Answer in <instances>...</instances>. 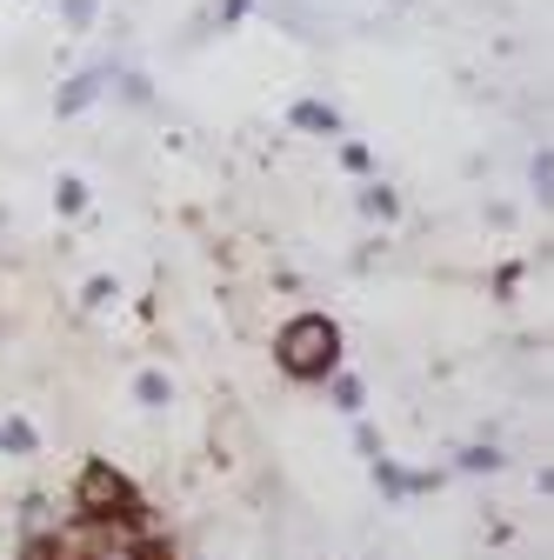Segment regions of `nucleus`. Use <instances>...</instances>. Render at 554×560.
Listing matches in <instances>:
<instances>
[{
	"instance_id": "4468645a",
	"label": "nucleus",
	"mask_w": 554,
	"mask_h": 560,
	"mask_svg": "<svg viewBox=\"0 0 554 560\" xmlns=\"http://www.w3.org/2000/svg\"><path fill=\"white\" fill-rule=\"evenodd\" d=\"M114 301H120V280L114 273H94L88 288H81V307H114Z\"/></svg>"
},
{
	"instance_id": "0eeeda50",
	"label": "nucleus",
	"mask_w": 554,
	"mask_h": 560,
	"mask_svg": "<svg viewBox=\"0 0 554 560\" xmlns=\"http://www.w3.org/2000/svg\"><path fill=\"white\" fill-rule=\"evenodd\" d=\"M327 394H334L341 413H361V407H368V387H361V374H348V368H334V374H327Z\"/></svg>"
},
{
	"instance_id": "9d476101",
	"label": "nucleus",
	"mask_w": 554,
	"mask_h": 560,
	"mask_svg": "<svg viewBox=\"0 0 554 560\" xmlns=\"http://www.w3.org/2000/svg\"><path fill=\"white\" fill-rule=\"evenodd\" d=\"M454 467H461V474H501V467H508V454H501L495 441H474V447H461V454H454Z\"/></svg>"
},
{
	"instance_id": "9b49d317",
	"label": "nucleus",
	"mask_w": 554,
	"mask_h": 560,
	"mask_svg": "<svg viewBox=\"0 0 554 560\" xmlns=\"http://www.w3.org/2000/svg\"><path fill=\"white\" fill-rule=\"evenodd\" d=\"M134 400H141V407H174V381H168L161 368H148V374H134Z\"/></svg>"
},
{
	"instance_id": "2eb2a0df",
	"label": "nucleus",
	"mask_w": 554,
	"mask_h": 560,
	"mask_svg": "<svg viewBox=\"0 0 554 560\" xmlns=\"http://www.w3.org/2000/svg\"><path fill=\"white\" fill-rule=\"evenodd\" d=\"M528 187H534V194H541V200H547V194H554V154H547V140H541V154H534V161H528Z\"/></svg>"
},
{
	"instance_id": "7ed1b4c3",
	"label": "nucleus",
	"mask_w": 554,
	"mask_h": 560,
	"mask_svg": "<svg viewBox=\"0 0 554 560\" xmlns=\"http://www.w3.org/2000/svg\"><path fill=\"white\" fill-rule=\"evenodd\" d=\"M120 74V60H94V67H81V74H67L60 88H54V114L60 120H74V114H88L101 94H107V81Z\"/></svg>"
},
{
	"instance_id": "20e7f679",
	"label": "nucleus",
	"mask_w": 554,
	"mask_h": 560,
	"mask_svg": "<svg viewBox=\"0 0 554 560\" xmlns=\"http://www.w3.org/2000/svg\"><path fill=\"white\" fill-rule=\"evenodd\" d=\"M374 487H381L388 501H407V494H435V487H441V474H401L388 454H374Z\"/></svg>"
},
{
	"instance_id": "1a4fd4ad",
	"label": "nucleus",
	"mask_w": 554,
	"mask_h": 560,
	"mask_svg": "<svg viewBox=\"0 0 554 560\" xmlns=\"http://www.w3.org/2000/svg\"><path fill=\"white\" fill-rule=\"evenodd\" d=\"M361 214H368V221H381V228H388V221H394V214H401V194H394V187H388V180H368V187H361Z\"/></svg>"
},
{
	"instance_id": "f8f14e48",
	"label": "nucleus",
	"mask_w": 554,
	"mask_h": 560,
	"mask_svg": "<svg viewBox=\"0 0 554 560\" xmlns=\"http://www.w3.org/2000/svg\"><path fill=\"white\" fill-rule=\"evenodd\" d=\"M114 88H120V101H127V107H154V81L141 74V67H120Z\"/></svg>"
},
{
	"instance_id": "dca6fc26",
	"label": "nucleus",
	"mask_w": 554,
	"mask_h": 560,
	"mask_svg": "<svg viewBox=\"0 0 554 560\" xmlns=\"http://www.w3.org/2000/svg\"><path fill=\"white\" fill-rule=\"evenodd\" d=\"M254 0H215V27H241Z\"/></svg>"
},
{
	"instance_id": "f03ea898",
	"label": "nucleus",
	"mask_w": 554,
	"mask_h": 560,
	"mask_svg": "<svg viewBox=\"0 0 554 560\" xmlns=\"http://www.w3.org/2000/svg\"><path fill=\"white\" fill-rule=\"evenodd\" d=\"M74 508L81 521H107V514H141V494L114 474V460H88L81 467V487H74Z\"/></svg>"
},
{
	"instance_id": "423d86ee",
	"label": "nucleus",
	"mask_w": 554,
	"mask_h": 560,
	"mask_svg": "<svg viewBox=\"0 0 554 560\" xmlns=\"http://www.w3.org/2000/svg\"><path fill=\"white\" fill-rule=\"evenodd\" d=\"M0 454H8V460H27V454H41V434L27 428L21 413H8V420H0Z\"/></svg>"
},
{
	"instance_id": "39448f33",
	"label": "nucleus",
	"mask_w": 554,
	"mask_h": 560,
	"mask_svg": "<svg viewBox=\"0 0 554 560\" xmlns=\"http://www.w3.org/2000/svg\"><path fill=\"white\" fill-rule=\"evenodd\" d=\"M288 127H295V133L341 140V107H334V101H295V107H288Z\"/></svg>"
},
{
	"instance_id": "f3484780",
	"label": "nucleus",
	"mask_w": 554,
	"mask_h": 560,
	"mask_svg": "<svg viewBox=\"0 0 554 560\" xmlns=\"http://www.w3.org/2000/svg\"><path fill=\"white\" fill-rule=\"evenodd\" d=\"M341 167H348V174H368V167H374V154L361 148V140H348V148H341Z\"/></svg>"
},
{
	"instance_id": "ddd939ff",
	"label": "nucleus",
	"mask_w": 554,
	"mask_h": 560,
	"mask_svg": "<svg viewBox=\"0 0 554 560\" xmlns=\"http://www.w3.org/2000/svg\"><path fill=\"white\" fill-rule=\"evenodd\" d=\"M101 21V0H60V27L67 34H88Z\"/></svg>"
},
{
	"instance_id": "6e6552de",
	"label": "nucleus",
	"mask_w": 554,
	"mask_h": 560,
	"mask_svg": "<svg viewBox=\"0 0 554 560\" xmlns=\"http://www.w3.org/2000/svg\"><path fill=\"white\" fill-rule=\"evenodd\" d=\"M54 214H60V221L88 214V180H81V174H60V180H54Z\"/></svg>"
},
{
	"instance_id": "f257e3e1",
	"label": "nucleus",
	"mask_w": 554,
	"mask_h": 560,
	"mask_svg": "<svg viewBox=\"0 0 554 560\" xmlns=\"http://www.w3.org/2000/svg\"><path fill=\"white\" fill-rule=\"evenodd\" d=\"M274 368L288 381H327L341 368V327L327 314H295L274 334Z\"/></svg>"
}]
</instances>
